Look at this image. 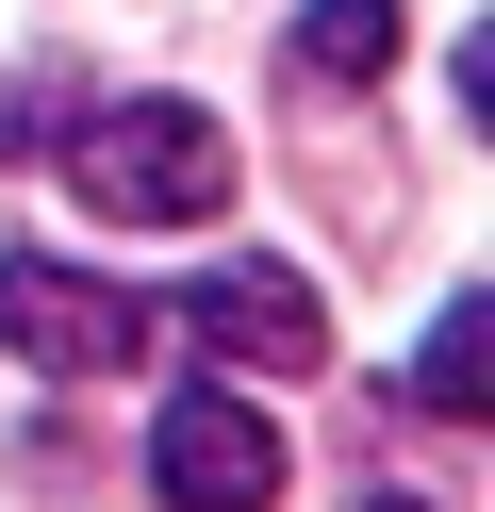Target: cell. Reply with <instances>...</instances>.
I'll use <instances>...</instances> for the list:
<instances>
[{
  "label": "cell",
  "instance_id": "1",
  "mask_svg": "<svg viewBox=\"0 0 495 512\" xmlns=\"http://www.w3.org/2000/svg\"><path fill=\"white\" fill-rule=\"evenodd\" d=\"M66 182H83V215H116V232H198V215L231 199V133L198 100H99L83 133H50Z\"/></svg>",
  "mask_w": 495,
  "mask_h": 512
},
{
  "label": "cell",
  "instance_id": "2",
  "mask_svg": "<svg viewBox=\"0 0 495 512\" xmlns=\"http://www.w3.org/2000/svg\"><path fill=\"white\" fill-rule=\"evenodd\" d=\"M165 314H182V347H198L215 380H314V364H330V314H314V281H297L281 248H231V265H198Z\"/></svg>",
  "mask_w": 495,
  "mask_h": 512
},
{
  "label": "cell",
  "instance_id": "3",
  "mask_svg": "<svg viewBox=\"0 0 495 512\" xmlns=\"http://www.w3.org/2000/svg\"><path fill=\"white\" fill-rule=\"evenodd\" d=\"M0 347L33 380H116L149 347V298L99 281V265H66V248H0Z\"/></svg>",
  "mask_w": 495,
  "mask_h": 512
},
{
  "label": "cell",
  "instance_id": "4",
  "mask_svg": "<svg viewBox=\"0 0 495 512\" xmlns=\"http://www.w3.org/2000/svg\"><path fill=\"white\" fill-rule=\"evenodd\" d=\"M149 496L165 512H281V430L231 380H198V397L149 413Z\"/></svg>",
  "mask_w": 495,
  "mask_h": 512
},
{
  "label": "cell",
  "instance_id": "5",
  "mask_svg": "<svg viewBox=\"0 0 495 512\" xmlns=\"http://www.w3.org/2000/svg\"><path fill=\"white\" fill-rule=\"evenodd\" d=\"M297 67L314 83H380L396 67V0H314V17H297Z\"/></svg>",
  "mask_w": 495,
  "mask_h": 512
},
{
  "label": "cell",
  "instance_id": "6",
  "mask_svg": "<svg viewBox=\"0 0 495 512\" xmlns=\"http://www.w3.org/2000/svg\"><path fill=\"white\" fill-rule=\"evenodd\" d=\"M413 397H429V413H495V314H479V298H446V331H429Z\"/></svg>",
  "mask_w": 495,
  "mask_h": 512
},
{
  "label": "cell",
  "instance_id": "7",
  "mask_svg": "<svg viewBox=\"0 0 495 512\" xmlns=\"http://www.w3.org/2000/svg\"><path fill=\"white\" fill-rule=\"evenodd\" d=\"M363 512H446V496H363Z\"/></svg>",
  "mask_w": 495,
  "mask_h": 512
}]
</instances>
